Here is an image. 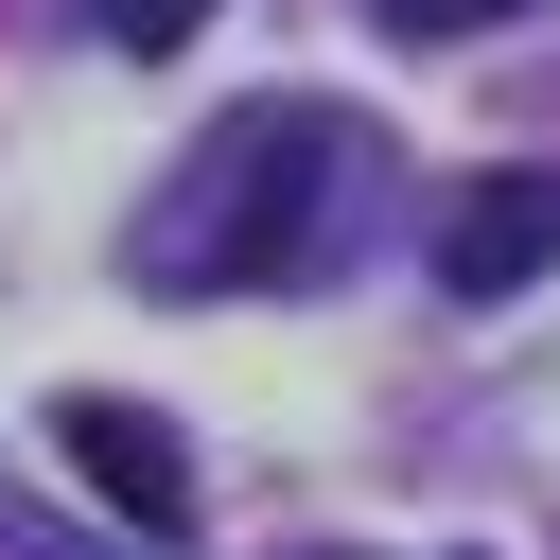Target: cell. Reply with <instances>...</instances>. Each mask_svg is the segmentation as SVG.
<instances>
[{
    "label": "cell",
    "instance_id": "cell-1",
    "mask_svg": "<svg viewBox=\"0 0 560 560\" xmlns=\"http://www.w3.org/2000/svg\"><path fill=\"white\" fill-rule=\"evenodd\" d=\"M332 158H350V122H332V105H262V122H228V140H210V175L175 192V262H192V298L280 280V262L315 245Z\"/></svg>",
    "mask_w": 560,
    "mask_h": 560
},
{
    "label": "cell",
    "instance_id": "cell-2",
    "mask_svg": "<svg viewBox=\"0 0 560 560\" xmlns=\"http://www.w3.org/2000/svg\"><path fill=\"white\" fill-rule=\"evenodd\" d=\"M52 438H70V472H88L122 525H158V542L192 525V438H175L158 402H122V385H70V402H52Z\"/></svg>",
    "mask_w": 560,
    "mask_h": 560
},
{
    "label": "cell",
    "instance_id": "cell-3",
    "mask_svg": "<svg viewBox=\"0 0 560 560\" xmlns=\"http://www.w3.org/2000/svg\"><path fill=\"white\" fill-rule=\"evenodd\" d=\"M438 280L455 298H525V280H560V175H472L455 210H438Z\"/></svg>",
    "mask_w": 560,
    "mask_h": 560
},
{
    "label": "cell",
    "instance_id": "cell-4",
    "mask_svg": "<svg viewBox=\"0 0 560 560\" xmlns=\"http://www.w3.org/2000/svg\"><path fill=\"white\" fill-rule=\"evenodd\" d=\"M192 18H210V0H105V35H122V52H175Z\"/></svg>",
    "mask_w": 560,
    "mask_h": 560
},
{
    "label": "cell",
    "instance_id": "cell-5",
    "mask_svg": "<svg viewBox=\"0 0 560 560\" xmlns=\"http://www.w3.org/2000/svg\"><path fill=\"white\" fill-rule=\"evenodd\" d=\"M490 18H525V0H385V35H490Z\"/></svg>",
    "mask_w": 560,
    "mask_h": 560
},
{
    "label": "cell",
    "instance_id": "cell-6",
    "mask_svg": "<svg viewBox=\"0 0 560 560\" xmlns=\"http://www.w3.org/2000/svg\"><path fill=\"white\" fill-rule=\"evenodd\" d=\"M315 560H350V542H315Z\"/></svg>",
    "mask_w": 560,
    "mask_h": 560
}]
</instances>
